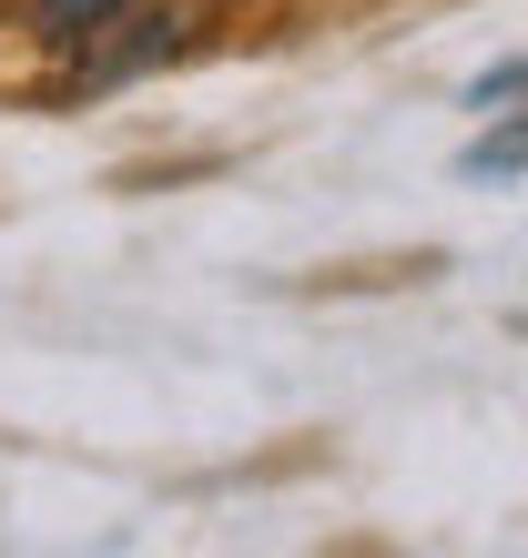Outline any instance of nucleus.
<instances>
[{"label": "nucleus", "instance_id": "nucleus-3", "mask_svg": "<svg viewBox=\"0 0 528 558\" xmlns=\"http://www.w3.org/2000/svg\"><path fill=\"white\" fill-rule=\"evenodd\" d=\"M518 92H528V61H508V72H478L468 102H478V112H499V102H518Z\"/></svg>", "mask_w": 528, "mask_h": 558}, {"label": "nucleus", "instance_id": "nucleus-1", "mask_svg": "<svg viewBox=\"0 0 528 558\" xmlns=\"http://www.w3.org/2000/svg\"><path fill=\"white\" fill-rule=\"evenodd\" d=\"M457 173H478V183H508V173H528V112L518 122H488V133L457 153Z\"/></svg>", "mask_w": 528, "mask_h": 558}, {"label": "nucleus", "instance_id": "nucleus-2", "mask_svg": "<svg viewBox=\"0 0 528 558\" xmlns=\"http://www.w3.org/2000/svg\"><path fill=\"white\" fill-rule=\"evenodd\" d=\"M112 11H122V0H41L31 21H41V41H82V31H103Z\"/></svg>", "mask_w": 528, "mask_h": 558}]
</instances>
